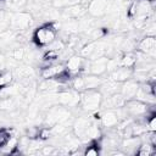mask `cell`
Returning <instances> with one entry per match:
<instances>
[{
  "mask_svg": "<svg viewBox=\"0 0 156 156\" xmlns=\"http://www.w3.org/2000/svg\"><path fill=\"white\" fill-rule=\"evenodd\" d=\"M102 94L98 89L84 90L80 93V107L84 112H95L100 108Z\"/></svg>",
  "mask_w": 156,
  "mask_h": 156,
  "instance_id": "1",
  "label": "cell"
},
{
  "mask_svg": "<svg viewBox=\"0 0 156 156\" xmlns=\"http://www.w3.org/2000/svg\"><path fill=\"white\" fill-rule=\"evenodd\" d=\"M124 110L129 117H143L149 112H155L154 111V105H147L143 101H139L136 99H130L127 100L124 104Z\"/></svg>",
  "mask_w": 156,
  "mask_h": 156,
  "instance_id": "2",
  "label": "cell"
},
{
  "mask_svg": "<svg viewBox=\"0 0 156 156\" xmlns=\"http://www.w3.org/2000/svg\"><path fill=\"white\" fill-rule=\"evenodd\" d=\"M33 23V16L26 11H17L10 15V29L26 30Z\"/></svg>",
  "mask_w": 156,
  "mask_h": 156,
  "instance_id": "3",
  "label": "cell"
},
{
  "mask_svg": "<svg viewBox=\"0 0 156 156\" xmlns=\"http://www.w3.org/2000/svg\"><path fill=\"white\" fill-rule=\"evenodd\" d=\"M56 32L54 29L50 28V26L46 23L44 26L38 27L34 32H33V40L37 45L39 46H45L51 44L55 39H56Z\"/></svg>",
  "mask_w": 156,
  "mask_h": 156,
  "instance_id": "4",
  "label": "cell"
},
{
  "mask_svg": "<svg viewBox=\"0 0 156 156\" xmlns=\"http://www.w3.org/2000/svg\"><path fill=\"white\" fill-rule=\"evenodd\" d=\"M57 104L66 107H78L80 104V93L74 89H66L57 93Z\"/></svg>",
  "mask_w": 156,
  "mask_h": 156,
  "instance_id": "5",
  "label": "cell"
},
{
  "mask_svg": "<svg viewBox=\"0 0 156 156\" xmlns=\"http://www.w3.org/2000/svg\"><path fill=\"white\" fill-rule=\"evenodd\" d=\"M136 50L146 54L151 58H155L156 56V39L155 37L144 35L138 43H136Z\"/></svg>",
  "mask_w": 156,
  "mask_h": 156,
  "instance_id": "6",
  "label": "cell"
},
{
  "mask_svg": "<svg viewBox=\"0 0 156 156\" xmlns=\"http://www.w3.org/2000/svg\"><path fill=\"white\" fill-rule=\"evenodd\" d=\"M84 61H85L84 57H82L80 55H74V54L67 58V62L65 63L66 71L69 73V76L72 78L78 74H82V68H83Z\"/></svg>",
  "mask_w": 156,
  "mask_h": 156,
  "instance_id": "7",
  "label": "cell"
},
{
  "mask_svg": "<svg viewBox=\"0 0 156 156\" xmlns=\"http://www.w3.org/2000/svg\"><path fill=\"white\" fill-rule=\"evenodd\" d=\"M107 7L106 0H89L87 6V13L91 17H101L105 16Z\"/></svg>",
  "mask_w": 156,
  "mask_h": 156,
  "instance_id": "8",
  "label": "cell"
},
{
  "mask_svg": "<svg viewBox=\"0 0 156 156\" xmlns=\"http://www.w3.org/2000/svg\"><path fill=\"white\" fill-rule=\"evenodd\" d=\"M138 88H139V83L136 80H134L133 78H130V79H127L123 83H121L119 93L126 100H130V99H134Z\"/></svg>",
  "mask_w": 156,
  "mask_h": 156,
  "instance_id": "9",
  "label": "cell"
},
{
  "mask_svg": "<svg viewBox=\"0 0 156 156\" xmlns=\"http://www.w3.org/2000/svg\"><path fill=\"white\" fill-rule=\"evenodd\" d=\"M87 15V7L83 4H77L72 6H67L63 9L61 12V17L67 20V18H80Z\"/></svg>",
  "mask_w": 156,
  "mask_h": 156,
  "instance_id": "10",
  "label": "cell"
},
{
  "mask_svg": "<svg viewBox=\"0 0 156 156\" xmlns=\"http://www.w3.org/2000/svg\"><path fill=\"white\" fill-rule=\"evenodd\" d=\"M66 71V66L61 62H54L48 67L41 68L40 71V76L43 79H51V78H56L57 76H60L62 72Z\"/></svg>",
  "mask_w": 156,
  "mask_h": 156,
  "instance_id": "11",
  "label": "cell"
},
{
  "mask_svg": "<svg viewBox=\"0 0 156 156\" xmlns=\"http://www.w3.org/2000/svg\"><path fill=\"white\" fill-rule=\"evenodd\" d=\"M118 121H119V118H118L115 108H107L100 115L101 126L105 127V128H108V129L110 128H115L116 124L118 123Z\"/></svg>",
  "mask_w": 156,
  "mask_h": 156,
  "instance_id": "12",
  "label": "cell"
},
{
  "mask_svg": "<svg viewBox=\"0 0 156 156\" xmlns=\"http://www.w3.org/2000/svg\"><path fill=\"white\" fill-rule=\"evenodd\" d=\"M140 143H141L140 136H128V138H123L119 145L124 154H135Z\"/></svg>",
  "mask_w": 156,
  "mask_h": 156,
  "instance_id": "13",
  "label": "cell"
},
{
  "mask_svg": "<svg viewBox=\"0 0 156 156\" xmlns=\"http://www.w3.org/2000/svg\"><path fill=\"white\" fill-rule=\"evenodd\" d=\"M108 57L107 56H101L99 58H95L90 61L89 65V73L95 74V76H102L106 73V63H107Z\"/></svg>",
  "mask_w": 156,
  "mask_h": 156,
  "instance_id": "14",
  "label": "cell"
},
{
  "mask_svg": "<svg viewBox=\"0 0 156 156\" xmlns=\"http://www.w3.org/2000/svg\"><path fill=\"white\" fill-rule=\"evenodd\" d=\"M132 76H133V68H127L123 66H118L116 69L110 72V79L118 83H123L124 80L130 79Z\"/></svg>",
  "mask_w": 156,
  "mask_h": 156,
  "instance_id": "15",
  "label": "cell"
},
{
  "mask_svg": "<svg viewBox=\"0 0 156 156\" xmlns=\"http://www.w3.org/2000/svg\"><path fill=\"white\" fill-rule=\"evenodd\" d=\"M90 124H91V121H90L89 117H87V116H79L72 123V132L79 138L87 130V128Z\"/></svg>",
  "mask_w": 156,
  "mask_h": 156,
  "instance_id": "16",
  "label": "cell"
},
{
  "mask_svg": "<svg viewBox=\"0 0 156 156\" xmlns=\"http://www.w3.org/2000/svg\"><path fill=\"white\" fill-rule=\"evenodd\" d=\"M119 87H121V83L118 82H115L112 79H104L101 85L99 87L100 88V93L102 94V96H108V95H112L115 93H118L119 91Z\"/></svg>",
  "mask_w": 156,
  "mask_h": 156,
  "instance_id": "17",
  "label": "cell"
},
{
  "mask_svg": "<svg viewBox=\"0 0 156 156\" xmlns=\"http://www.w3.org/2000/svg\"><path fill=\"white\" fill-rule=\"evenodd\" d=\"M20 95L17 96H6L0 99V110L4 112H10L13 110H17L20 105Z\"/></svg>",
  "mask_w": 156,
  "mask_h": 156,
  "instance_id": "18",
  "label": "cell"
},
{
  "mask_svg": "<svg viewBox=\"0 0 156 156\" xmlns=\"http://www.w3.org/2000/svg\"><path fill=\"white\" fill-rule=\"evenodd\" d=\"M12 73H13V77H16L18 80L26 79V78H33L34 77V68L29 65L17 66Z\"/></svg>",
  "mask_w": 156,
  "mask_h": 156,
  "instance_id": "19",
  "label": "cell"
},
{
  "mask_svg": "<svg viewBox=\"0 0 156 156\" xmlns=\"http://www.w3.org/2000/svg\"><path fill=\"white\" fill-rule=\"evenodd\" d=\"M83 79H84V85H85V90H93V89H98L104 78H101V76H95V74H83Z\"/></svg>",
  "mask_w": 156,
  "mask_h": 156,
  "instance_id": "20",
  "label": "cell"
},
{
  "mask_svg": "<svg viewBox=\"0 0 156 156\" xmlns=\"http://www.w3.org/2000/svg\"><path fill=\"white\" fill-rule=\"evenodd\" d=\"M135 62H136V57H135V52H133V51L124 52L118 60L119 66H123L127 68H134Z\"/></svg>",
  "mask_w": 156,
  "mask_h": 156,
  "instance_id": "21",
  "label": "cell"
},
{
  "mask_svg": "<svg viewBox=\"0 0 156 156\" xmlns=\"http://www.w3.org/2000/svg\"><path fill=\"white\" fill-rule=\"evenodd\" d=\"M101 152V147L98 140H90L85 146H83V155L85 156H98Z\"/></svg>",
  "mask_w": 156,
  "mask_h": 156,
  "instance_id": "22",
  "label": "cell"
},
{
  "mask_svg": "<svg viewBox=\"0 0 156 156\" xmlns=\"http://www.w3.org/2000/svg\"><path fill=\"white\" fill-rule=\"evenodd\" d=\"M62 30L68 34H77L79 32V24L77 18H67L62 23Z\"/></svg>",
  "mask_w": 156,
  "mask_h": 156,
  "instance_id": "23",
  "label": "cell"
},
{
  "mask_svg": "<svg viewBox=\"0 0 156 156\" xmlns=\"http://www.w3.org/2000/svg\"><path fill=\"white\" fill-rule=\"evenodd\" d=\"M135 154L139 155V156H152V155L156 154V149H155V145L150 144L149 141H143L141 140V143H140Z\"/></svg>",
  "mask_w": 156,
  "mask_h": 156,
  "instance_id": "24",
  "label": "cell"
},
{
  "mask_svg": "<svg viewBox=\"0 0 156 156\" xmlns=\"http://www.w3.org/2000/svg\"><path fill=\"white\" fill-rule=\"evenodd\" d=\"M71 87L72 89L82 93L85 90V85H84V79H83V74H78L76 77H73L71 79Z\"/></svg>",
  "mask_w": 156,
  "mask_h": 156,
  "instance_id": "25",
  "label": "cell"
},
{
  "mask_svg": "<svg viewBox=\"0 0 156 156\" xmlns=\"http://www.w3.org/2000/svg\"><path fill=\"white\" fill-rule=\"evenodd\" d=\"M13 80V73L11 71H4L0 72V89L10 85Z\"/></svg>",
  "mask_w": 156,
  "mask_h": 156,
  "instance_id": "26",
  "label": "cell"
},
{
  "mask_svg": "<svg viewBox=\"0 0 156 156\" xmlns=\"http://www.w3.org/2000/svg\"><path fill=\"white\" fill-rule=\"evenodd\" d=\"M24 56H26V49H24V48L17 46V48L12 49V51H11V57H13V58H15L17 62L23 61Z\"/></svg>",
  "mask_w": 156,
  "mask_h": 156,
  "instance_id": "27",
  "label": "cell"
},
{
  "mask_svg": "<svg viewBox=\"0 0 156 156\" xmlns=\"http://www.w3.org/2000/svg\"><path fill=\"white\" fill-rule=\"evenodd\" d=\"M51 136H52L51 128H48V127L39 128V133H38V139L39 140H49Z\"/></svg>",
  "mask_w": 156,
  "mask_h": 156,
  "instance_id": "28",
  "label": "cell"
},
{
  "mask_svg": "<svg viewBox=\"0 0 156 156\" xmlns=\"http://www.w3.org/2000/svg\"><path fill=\"white\" fill-rule=\"evenodd\" d=\"M38 154H41V155H55V154H57V149L54 145H43L40 147V150L38 151Z\"/></svg>",
  "mask_w": 156,
  "mask_h": 156,
  "instance_id": "29",
  "label": "cell"
},
{
  "mask_svg": "<svg viewBox=\"0 0 156 156\" xmlns=\"http://www.w3.org/2000/svg\"><path fill=\"white\" fill-rule=\"evenodd\" d=\"M10 133L7 128H0V149L7 143V140L10 139Z\"/></svg>",
  "mask_w": 156,
  "mask_h": 156,
  "instance_id": "30",
  "label": "cell"
},
{
  "mask_svg": "<svg viewBox=\"0 0 156 156\" xmlns=\"http://www.w3.org/2000/svg\"><path fill=\"white\" fill-rule=\"evenodd\" d=\"M27 1H28V0H10L9 6H11V7L15 9V10L23 9V7L27 6Z\"/></svg>",
  "mask_w": 156,
  "mask_h": 156,
  "instance_id": "31",
  "label": "cell"
},
{
  "mask_svg": "<svg viewBox=\"0 0 156 156\" xmlns=\"http://www.w3.org/2000/svg\"><path fill=\"white\" fill-rule=\"evenodd\" d=\"M38 133H39V128L38 127H29L27 129V135L29 139H38Z\"/></svg>",
  "mask_w": 156,
  "mask_h": 156,
  "instance_id": "32",
  "label": "cell"
},
{
  "mask_svg": "<svg viewBox=\"0 0 156 156\" xmlns=\"http://www.w3.org/2000/svg\"><path fill=\"white\" fill-rule=\"evenodd\" d=\"M135 15H136V2H135V0H134V1L127 7V16L130 17V18H133Z\"/></svg>",
  "mask_w": 156,
  "mask_h": 156,
  "instance_id": "33",
  "label": "cell"
},
{
  "mask_svg": "<svg viewBox=\"0 0 156 156\" xmlns=\"http://www.w3.org/2000/svg\"><path fill=\"white\" fill-rule=\"evenodd\" d=\"M150 1H155V0H150Z\"/></svg>",
  "mask_w": 156,
  "mask_h": 156,
  "instance_id": "34",
  "label": "cell"
}]
</instances>
